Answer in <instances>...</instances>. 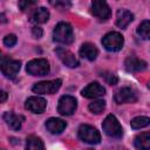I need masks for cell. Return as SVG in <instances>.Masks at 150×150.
Wrapping results in <instances>:
<instances>
[{"mask_svg":"<svg viewBox=\"0 0 150 150\" xmlns=\"http://www.w3.org/2000/svg\"><path fill=\"white\" fill-rule=\"evenodd\" d=\"M137 34L144 40H150V21L149 20H145L139 23L137 28Z\"/></svg>","mask_w":150,"mask_h":150,"instance_id":"cell-23","label":"cell"},{"mask_svg":"<svg viewBox=\"0 0 150 150\" xmlns=\"http://www.w3.org/2000/svg\"><path fill=\"white\" fill-rule=\"evenodd\" d=\"M33 5H35V1H20V2H19V7H20L22 11L27 9V7L33 6Z\"/></svg>","mask_w":150,"mask_h":150,"instance_id":"cell-28","label":"cell"},{"mask_svg":"<svg viewBox=\"0 0 150 150\" xmlns=\"http://www.w3.org/2000/svg\"><path fill=\"white\" fill-rule=\"evenodd\" d=\"M134 20V15L128 9H118L116 14V25L120 28H127Z\"/></svg>","mask_w":150,"mask_h":150,"instance_id":"cell-15","label":"cell"},{"mask_svg":"<svg viewBox=\"0 0 150 150\" xmlns=\"http://www.w3.org/2000/svg\"><path fill=\"white\" fill-rule=\"evenodd\" d=\"M0 95H1V98H0V102H1V103H4V102L6 101V98H7V93L2 90V91L0 93Z\"/></svg>","mask_w":150,"mask_h":150,"instance_id":"cell-30","label":"cell"},{"mask_svg":"<svg viewBox=\"0 0 150 150\" xmlns=\"http://www.w3.org/2000/svg\"><path fill=\"white\" fill-rule=\"evenodd\" d=\"M76 107H77V102L75 97L70 95H64L59 100L57 111L63 116H69L76 110Z\"/></svg>","mask_w":150,"mask_h":150,"instance_id":"cell-7","label":"cell"},{"mask_svg":"<svg viewBox=\"0 0 150 150\" xmlns=\"http://www.w3.org/2000/svg\"><path fill=\"white\" fill-rule=\"evenodd\" d=\"M50 4L59 9H68L71 6L69 1H50Z\"/></svg>","mask_w":150,"mask_h":150,"instance_id":"cell-27","label":"cell"},{"mask_svg":"<svg viewBox=\"0 0 150 150\" xmlns=\"http://www.w3.org/2000/svg\"><path fill=\"white\" fill-rule=\"evenodd\" d=\"M124 66L128 71H141L146 68V62L137 57H128L124 62Z\"/></svg>","mask_w":150,"mask_h":150,"instance_id":"cell-18","label":"cell"},{"mask_svg":"<svg viewBox=\"0 0 150 150\" xmlns=\"http://www.w3.org/2000/svg\"><path fill=\"white\" fill-rule=\"evenodd\" d=\"M4 120L6 122V124L13 129V130H19L21 128V123L23 121V117L22 116H18L15 115L14 112L12 111H7L4 114Z\"/></svg>","mask_w":150,"mask_h":150,"instance_id":"cell-16","label":"cell"},{"mask_svg":"<svg viewBox=\"0 0 150 150\" xmlns=\"http://www.w3.org/2000/svg\"><path fill=\"white\" fill-rule=\"evenodd\" d=\"M66 122L61 118H56V117H52L46 122V128L50 134H61L64 129H66Z\"/></svg>","mask_w":150,"mask_h":150,"instance_id":"cell-14","label":"cell"},{"mask_svg":"<svg viewBox=\"0 0 150 150\" xmlns=\"http://www.w3.org/2000/svg\"><path fill=\"white\" fill-rule=\"evenodd\" d=\"M91 14L96 16L100 20H108L110 18L111 11L108 6V4L103 0H95L91 2Z\"/></svg>","mask_w":150,"mask_h":150,"instance_id":"cell-8","label":"cell"},{"mask_svg":"<svg viewBox=\"0 0 150 150\" xmlns=\"http://www.w3.org/2000/svg\"><path fill=\"white\" fill-rule=\"evenodd\" d=\"M105 108V102L103 100H96L89 104V110L94 114H101Z\"/></svg>","mask_w":150,"mask_h":150,"instance_id":"cell-24","label":"cell"},{"mask_svg":"<svg viewBox=\"0 0 150 150\" xmlns=\"http://www.w3.org/2000/svg\"><path fill=\"white\" fill-rule=\"evenodd\" d=\"M123 36L117 32H110L105 34L102 39L103 47L109 52H118L123 47Z\"/></svg>","mask_w":150,"mask_h":150,"instance_id":"cell-2","label":"cell"},{"mask_svg":"<svg viewBox=\"0 0 150 150\" xmlns=\"http://www.w3.org/2000/svg\"><path fill=\"white\" fill-rule=\"evenodd\" d=\"M55 53H56L57 57L62 61V63L66 64L67 67L74 68V67H77V66H79L77 59H76L75 55H74L71 52H69L68 49H64V48H56V49H55Z\"/></svg>","mask_w":150,"mask_h":150,"instance_id":"cell-12","label":"cell"},{"mask_svg":"<svg viewBox=\"0 0 150 150\" xmlns=\"http://www.w3.org/2000/svg\"><path fill=\"white\" fill-rule=\"evenodd\" d=\"M102 77H104V80H105L109 84H111V86L116 84L117 81H118L117 76H116L115 74H112V73H104V74H102Z\"/></svg>","mask_w":150,"mask_h":150,"instance_id":"cell-26","label":"cell"},{"mask_svg":"<svg viewBox=\"0 0 150 150\" xmlns=\"http://www.w3.org/2000/svg\"><path fill=\"white\" fill-rule=\"evenodd\" d=\"M134 144L138 150H150V131L137 135L135 137Z\"/></svg>","mask_w":150,"mask_h":150,"instance_id":"cell-20","label":"cell"},{"mask_svg":"<svg viewBox=\"0 0 150 150\" xmlns=\"http://www.w3.org/2000/svg\"><path fill=\"white\" fill-rule=\"evenodd\" d=\"M47 107V102L45 98L39 97V96H32L29 97L26 103H25V108L34 114H41L45 111Z\"/></svg>","mask_w":150,"mask_h":150,"instance_id":"cell-11","label":"cell"},{"mask_svg":"<svg viewBox=\"0 0 150 150\" xmlns=\"http://www.w3.org/2000/svg\"><path fill=\"white\" fill-rule=\"evenodd\" d=\"M54 41L63 43V45H70L74 41V33L73 28L67 22H60L55 26L53 32Z\"/></svg>","mask_w":150,"mask_h":150,"instance_id":"cell-1","label":"cell"},{"mask_svg":"<svg viewBox=\"0 0 150 150\" xmlns=\"http://www.w3.org/2000/svg\"><path fill=\"white\" fill-rule=\"evenodd\" d=\"M102 128H103V131L110 136V137H121L122 134H123V130H122V127L118 122V120L114 116V115H108L103 123H102Z\"/></svg>","mask_w":150,"mask_h":150,"instance_id":"cell-3","label":"cell"},{"mask_svg":"<svg viewBox=\"0 0 150 150\" xmlns=\"http://www.w3.org/2000/svg\"><path fill=\"white\" fill-rule=\"evenodd\" d=\"M29 18H30V21L35 23H45L49 19V12L45 7H39V8H35L30 13Z\"/></svg>","mask_w":150,"mask_h":150,"instance_id":"cell-19","label":"cell"},{"mask_svg":"<svg viewBox=\"0 0 150 150\" xmlns=\"http://www.w3.org/2000/svg\"><path fill=\"white\" fill-rule=\"evenodd\" d=\"M86 150H93V149H86Z\"/></svg>","mask_w":150,"mask_h":150,"instance_id":"cell-32","label":"cell"},{"mask_svg":"<svg viewBox=\"0 0 150 150\" xmlns=\"http://www.w3.org/2000/svg\"><path fill=\"white\" fill-rule=\"evenodd\" d=\"M26 70L33 76H43L49 73V63L45 59H34L27 63Z\"/></svg>","mask_w":150,"mask_h":150,"instance_id":"cell-4","label":"cell"},{"mask_svg":"<svg viewBox=\"0 0 150 150\" xmlns=\"http://www.w3.org/2000/svg\"><path fill=\"white\" fill-rule=\"evenodd\" d=\"M148 87H149V88H150V82H149V84H148Z\"/></svg>","mask_w":150,"mask_h":150,"instance_id":"cell-31","label":"cell"},{"mask_svg":"<svg viewBox=\"0 0 150 150\" xmlns=\"http://www.w3.org/2000/svg\"><path fill=\"white\" fill-rule=\"evenodd\" d=\"M32 33H33V35H34L35 38H38V39L42 36V29H41L40 27H36V26L33 27V28H32Z\"/></svg>","mask_w":150,"mask_h":150,"instance_id":"cell-29","label":"cell"},{"mask_svg":"<svg viewBox=\"0 0 150 150\" xmlns=\"http://www.w3.org/2000/svg\"><path fill=\"white\" fill-rule=\"evenodd\" d=\"M61 84H62V81L60 79L52 80V81H41L39 83H35L32 90L35 94H54L60 89Z\"/></svg>","mask_w":150,"mask_h":150,"instance_id":"cell-6","label":"cell"},{"mask_svg":"<svg viewBox=\"0 0 150 150\" xmlns=\"http://www.w3.org/2000/svg\"><path fill=\"white\" fill-rule=\"evenodd\" d=\"M114 100H115V102H116L117 104L132 103V102H136V101H137V93H136L132 88L125 87V88L120 89V90L115 94Z\"/></svg>","mask_w":150,"mask_h":150,"instance_id":"cell-10","label":"cell"},{"mask_svg":"<svg viewBox=\"0 0 150 150\" xmlns=\"http://www.w3.org/2000/svg\"><path fill=\"white\" fill-rule=\"evenodd\" d=\"M79 137L89 144H98L101 141L100 132L91 125L88 124H81L79 128Z\"/></svg>","mask_w":150,"mask_h":150,"instance_id":"cell-5","label":"cell"},{"mask_svg":"<svg viewBox=\"0 0 150 150\" xmlns=\"http://www.w3.org/2000/svg\"><path fill=\"white\" fill-rule=\"evenodd\" d=\"M105 93V89L98 83V82H91L89 83L84 89H82L81 94L82 96L87 97V98H96V97H101L103 96Z\"/></svg>","mask_w":150,"mask_h":150,"instance_id":"cell-13","label":"cell"},{"mask_svg":"<svg viewBox=\"0 0 150 150\" xmlns=\"http://www.w3.org/2000/svg\"><path fill=\"white\" fill-rule=\"evenodd\" d=\"M16 41H18V39H16V36L14 34H8V35H6L4 38V43L7 47H13L16 43Z\"/></svg>","mask_w":150,"mask_h":150,"instance_id":"cell-25","label":"cell"},{"mask_svg":"<svg viewBox=\"0 0 150 150\" xmlns=\"http://www.w3.org/2000/svg\"><path fill=\"white\" fill-rule=\"evenodd\" d=\"M26 150H45V144L41 138L36 136H29L26 142Z\"/></svg>","mask_w":150,"mask_h":150,"instance_id":"cell-21","label":"cell"},{"mask_svg":"<svg viewBox=\"0 0 150 150\" xmlns=\"http://www.w3.org/2000/svg\"><path fill=\"white\" fill-rule=\"evenodd\" d=\"M21 68V62L19 60H12L2 56L1 59V71L7 77H14Z\"/></svg>","mask_w":150,"mask_h":150,"instance_id":"cell-9","label":"cell"},{"mask_svg":"<svg viewBox=\"0 0 150 150\" xmlns=\"http://www.w3.org/2000/svg\"><path fill=\"white\" fill-rule=\"evenodd\" d=\"M150 124V118L146 116H137L131 120L130 125L132 129H141L144 127H148Z\"/></svg>","mask_w":150,"mask_h":150,"instance_id":"cell-22","label":"cell"},{"mask_svg":"<svg viewBox=\"0 0 150 150\" xmlns=\"http://www.w3.org/2000/svg\"><path fill=\"white\" fill-rule=\"evenodd\" d=\"M97 54H98L97 48L93 43H90V42L83 43L81 46V48H80V55L82 57L89 60V61H94L97 57Z\"/></svg>","mask_w":150,"mask_h":150,"instance_id":"cell-17","label":"cell"}]
</instances>
